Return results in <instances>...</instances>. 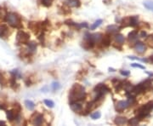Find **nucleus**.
<instances>
[{"label": "nucleus", "instance_id": "f257e3e1", "mask_svg": "<svg viewBox=\"0 0 153 126\" xmlns=\"http://www.w3.org/2000/svg\"><path fill=\"white\" fill-rule=\"evenodd\" d=\"M85 98H86L85 88L79 84H73L72 87L70 90V92H69V101H70V102L81 101L85 100Z\"/></svg>", "mask_w": 153, "mask_h": 126}, {"label": "nucleus", "instance_id": "f03ea898", "mask_svg": "<svg viewBox=\"0 0 153 126\" xmlns=\"http://www.w3.org/2000/svg\"><path fill=\"white\" fill-rule=\"evenodd\" d=\"M5 20L7 21V23L11 26L14 28H18L20 29L21 27H23L22 24H21V19L18 14L15 13V12H9L6 14L5 16Z\"/></svg>", "mask_w": 153, "mask_h": 126}, {"label": "nucleus", "instance_id": "7ed1b4c3", "mask_svg": "<svg viewBox=\"0 0 153 126\" xmlns=\"http://www.w3.org/2000/svg\"><path fill=\"white\" fill-rule=\"evenodd\" d=\"M153 109V101H150L146 103V105L140 107L139 109L136 110V115L139 119V120H142L143 119L146 118L149 114L150 112Z\"/></svg>", "mask_w": 153, "mask_h": 126}, {"label": "nucleus", "instance_id": "20e7f679", "mask_svg": "<svg viewBox=\"0 0 153 126\" xmlns=\"http://www.w3.org/2000/svg\"><path fill=\"white\" fill-rule=\"evenodd\" d=\"M135 100H134V96L129 97V99L127 101H119L116 103L115 108L118 112H123L124 110H126L128 108H129L130 106H132L134 103Z\"/></svg>", "mask_w": 153, "mask_h": 126}, {"label": "nucleus", "instance_id": "39448f33", "mask_svg": "<svg viewBox=\"0 0 153 126\" xmlns=\"http://www.w3.org/2000/svg\"><path fill=\"white\" fill-rule=\"evenodd\" d=\"M94 91L96 93V96L95 98V100H99V99H102L106 94H107L108 92H110L111 90L108 88V86L105 84H97Z\"/></svg>", "mask_w": 153, "mask_h": 126}, {"label": "nucleus", "instance_id": "423d86ee", "mask_svg": "<svg viewBox=\"0 0 153 126\" xmlns=\"http://www.w3.org/2000/svg\"><path fill=\"white\" fill-rule=\"evenodd\" d=\"M95 44V41H94V39L92 37V35L89 34V33H86L85 37H83V39L82 41L83 48L87 50H91V49L94 48Z\"/></svg>", "mask_w": 153, "mask_h": 126}, {"label": "nucleus", "instance_id": "0eeeda50", "mask_svg": "<svg viewBox=\"0 0 153 126\" xmlns=\"http://www.w3.org/2000/svg\"><path fill=\"white\" fill-rule=\"evenodd\" d=\"M30 40V34L24 32V31H19L16 35V41L18 44H27V43Z\"/></svg>", "mask_w": 153, "mask_h": 126}, {"label": "nucleus", "instance_id": "6e6552de", "mask_svg": "<svg viewBox=\"0 0 153 126\" xmlns=\"http://www.w3.org/2000/svg\"><path fill=\"white\" fill-rule=\"evenodd\" d=\"M20 109L17 108H14V109H11V110H8L6 112V115H7V119L10 122H13V121H16V119H20Z\"/></svg>", "mask_w": 153, "mask_h": 126}, {"label": "nucleus", "instance_id": "1a4fd4ad", "mask_svg": "<svg viewBox=\"0 0 153 126\" xmlns=\"http://www.w3.org/2000/svg\"><path fill=\"white\" fill-rule=\"evenodd\" d=\"M31 123L33 125H41L43 123V116L39 112H34L31 117Z\"/></svg>", "mask_w": 153, "mask_h": 126}, {"label": "nucleus", "instance_id": "9d476101", "mask_svg": "<svg viewBox=\"0 0 153 126\" xmlns=\"http://www.w3.org/2000/svg\"><path fill=\"white\" fill-rule=\"evenodd\" d=\"M134 49L138 54H144L146 50V45L142 42H136Z\"/></svg>", "mask_w": 153, "mask_h": 126}, {"label": "nucleus", "instance_id": "9b49d317", "mask_svg": "<svg viewBox=\"0 0 153 126\" xmlns=\"http://www.w3.org/2000/svg\"><path fill=\"white\" fill-rule=\"evenodd\" d=\"M28 27L35 33V34H38V32L41 31V23L39 22H29L28 24Z\"/></svg>", "mask_w": 153, "mask_h": 126}, {"label": "nucleus", "instance_id": "f8f14e48", "mask_svg": "<svg viewBox=\"0 0 153 126\" xmlns=\"http://www.w3.org/2000/svg\"><path fill=\"white\" fill-rule=\"evenodd\" d=\"M65 4L71 8H79L81 6L80 0H66Z\"/></svg>", "mask_w": 153, "mask_h": 126}, {"label": "nucleus", "instance_id": "ddd939ff", "mask_svg": "<svg viewBox=\"0 0 153 126\" xmlns=\"http://www.w3.org/2000/svg\"><path fill=\"white\" fill-rule=\"evenodd\" d=\"M70 108L74 112H77L79 113L80 112L83 111V107L80 103H78L77 101H72L70 102Z\"/></svg>", "mask_w": 153, "mask_h": 126}, {"label": "nucleus", "instance_id": "4468645a", "mask_svg": "<svg viewBox=\"0 0 153 126\" xmlns=\"http://www.w3.org/2000/svg\"><path fill=\"white\" fill-rule=\"evenodd\" d=\"M122 29V27H118L116 25H110L106 27V32L108 33H112V34H116L120 30Z\"/></svg>", "mask_w": 153, "mask_h": 126}, {"label": "nucleus", "instance_id": "2eb2a0df", "mask_svg": "<svg viewBox=\"0 0 153 126\" xmlns=\"http://www.w3.org/2000/svg\"><path fill=\"white\" fill-rule=\"evenodd\" d=\"M100 44L103 47H109L111 45V37H110V35L109 34L103 35Z\"/></svg>", "mask_w": 153, "mask_h": 126}, {"label": "nucleus", "instance_id": "dca6fc26", "mask_svg": "<svg viewBox=\"0 0 153 126\" xmlns=\"http://www.w3.org/2000/svg\"><path fill=\"white\" fill-rule=\"evenodd\" d=\"M9 35V27L5 24H0V37H5Z\"/></svg>", "mask_w": 153, "mask_h": 126}, {"label": "nucleus", "instance_id": "f3484780", "mask_svg": "<svg viewBox=\"0 0 153 126\" xmlns=\"http://www.w3.org/2000/svg\"><path fill=\"white\" fill-rule=\"evenodd\" d=\"M27 53L30 54H32V53H34L35 51H36V50H37V44L35 43V42H28L27 43Z\"/></svg>", "mask_w": 153, "mask_h": 126}, {"label": "nucleus", "instance_id": "a211bd4d", "mask_svg": "<svg viewBox=\"0 0 153 126\" xmlns=\"http://www.w3.org/2000/svg\"><path fill=\"white\" fill-rule=\"evenodd\" d=\"M114 123L116 125H124L128 123V119L125 117H116L115 119Z\"/></svg>", "mask_w": 153, "mask_h": 126}, {"label": "nucleus", "instance_id": "6ab92c4d", "mask_svg": "<svg viewBox=\"0 0 153 126\" xmlns=\"http://www.w3.org/2000/svg\"><path fill=\"white\" fill-rule=\"evenodd\" d=\"M114 40L116 42V44H120V45H123L124 44V41H125V37L123 35L120 34V33H116L114 36Z\"/></svg>", "mask_w": 153, "mask_h": 126}, {"label": "nucleus", "instance_id": "aec40b11", "mask_svg": "<svg viewBox=\"0 0 153 126\" xmlns=\"http://www.w3.org/2000/svg\"><path fill=\"white\" fill-rule=\"evenodd\" d=\"M138 37V31L137 30H134L132 31L131 33H129V42H134Z\"/></svg>", "mask_w": 153, "mask_h": 126}, {"label": "nucleus", "instance_id": "412c9836", "mask_svg": "<svg viewBox=\"0 0 153 126\" xmlns=\"http://www.w3.org/2000/svg\"><path fill=\"white\" fill-rule=\"evenodd\" d=\"M92 35V37L95 41V44H100L101 42V39H102V37H103V34L98 33H95V34H91Z\"/></svg>", "mask_w": 153, "mask_h": 126}, {"label": "nucleus", "instance_id": "4be33fe9", "mask_svg": "<svg viewBox=\"0 0 153 126\" xmlns=\"http://www.w3.org/2000/svg\"><path fill=\"white\" fill-rule=\"evenodd\" d=\"M139 25V16H130V27H137Z\"/></svg>", "mask_w": 153, "mask_h": 126}, {"label": "nucleus", "instance_id": "5701e85b", "mask_svg": "<svg viewBox=\"0 0 153 126\" xmlns=\"http://www.w3.org/2000/svg\"><path fill=\"white\" fill-rule=\"evenodd\" d=\"M143 4H144V6L146 9L153 11V1H152V0H146V1L143 2Z\"/></svg>", "mask_w": 153, "mask_h": 126}, {"label": "nucleus", "instance_id": "b1692460", "mask_svg": "<svg viewBox=\"0 0 153 126\" xmlns=\"http://www.w3.org/2000/svg\"><path fill=\"white\" fill-rule=\"evenodd\" d=\"M25 106H26V108H27L28 110H30V111H32V110H33L35 108V104L32 101H30V100L25 101Z\"/></svg>", "mask_w": 153, "mask_h": 126}, {"label": "nucleus", "instance_id": "393cba45", "mask_svg": "<svg viewBox=\"0 0 153 126\" xmlns=\"http://www.w3.org/2000/svg\"><path fill=\"white\" fill-rule=\"evenodd\" d=\"M127 27H130V16L125 17L122 20V28Z\"/></svg>", "mask_w": 153, "mask_h": 126}, {"label": "nucleus", "instance_id": "a878e982", "mask_svg": "<svg viewBox=\"0 0 153 126\" xmlns=\"http://www.w3.org/2000/svg\"><path fill=\"white\" fill-rule=\"evenodd\" d=\"M139 119L138 118V117H135V118H132L130 120H129L128 121V123L130 125H139Z\"/></svg>", "mask_w": 153, "mask_h": 126}, {"label": "nucleus", "instance_id": "bb28decb", "mask_svg": "<svg viewBox=\"0 0 153 126\" xmlns=\"http://www.w3.org/2000/svg\"><path fill=\"white\" fill-rule=\"evenodd\" d=\"M41 2V4L44 7H50L52 5V3H53V0H40Z\"/></svg>", "mask_w": 153, "mask_h": 126}, {"label": "nucleus", "instance_id": "cd10ccee", "mask_svg": "<svg viewBox=\"0 0 153 126\" xmlns=\"http://www.w3.org/2000/svg\"><path fill=\"white\" fill-rule=\"evenodd\" d=\"M102 22H103V20H102L101 19H100V20H97L95 22V23H94V24L91 26L90 29H91V30H95V29H96V28H97L99 26H100V24H101Z\"/></svg>", "mask_w": 153, "mask_h": 126}, {"label": "nucleus", "instance_id": "c85d7f7f", "mask_svg": "<svg viewBox=\"0 0 153 126\" xmlns=\"http://www.w3.org/2000/svg\"><path fill=\"white\" fill-rule=\"evenodd\" d=\"M146 41L147 44H148L150 47L153 48V34L147 37L146 38Z\"/></svg>", "mask_w": 153, "mask_h": 126}, {"label": "nucleus", "instance_id": "c756f323", "mask_svg": "<svg viewBox=\"0 0 153 126\" xmlns=\"http://www.w3.org/2000/svg\"><path fill=\"white\" fill-rule=\"evenodd\" d=\"M43 102H44V104H45L47 107H49V108H52L55 107V103H54V101H51V100H44Z\"/></svg>", "mask_w": 153, "mask_h": 126}, {"label": "nucleus", "instance_id": "7c9ffc66", "mask_svg": "<svg viewBox=\"0 0 153 126\" xmlns=\"http://www.w3.org/2000/svg\"><path fill=\"white\" fill-rule=\"evenodd\" d=\"M100 117H101V113H100V112H94L93 114H91V119H94V120L100 119Z\"/></svg>", "mask_w": 153, "mask_h": 126}, {"label": "nucleus", "instance_id": "2f4dec72", "mask_svg": "<svg viewBox=\"0 0 153 126\" xmlns=\"http://www.w3.org/2000/svg\"><path fill=\"white\" fill-rule=\"evenodd\" d=\"M51 88H52L53 90L56 91V90H58L60 88V84L58 82H53L52 84H51Z\"/></svg>", "mask_w": 153, "mask_h": 126}, {"label": "nucleus", "instance_id": "473e14b6", "mask_svg": "<svg viewBox=\"0 0 153 126\" xmlns=\"http://www.w3.org/2000/svg\"><path fill=\"white\" fill-rule=\"evenodd\" d=\"M11 74L14 76V77H16V78H21V75H20V73L18 70H13L12 72H11Z\"/></svg>", "mask_w": 153, "mask_h": 126}, {"label": "nucleus", "instance_id": "72a5a7b5", "mask_svg": "<svg viewBox=\"0 0 153 126\" xmlns=\"http://www.w3.org/2000/svg\"><path fill=\"white\" fill-rule=\"evenodd\" d=\"M131 67H137V68H140V69H145V67L140 65V64H137V63H133L131 64Z\"/></svg>", "mask_w": 153, "mask_h": 126}, {"label": "nucleus", "instance_id": "f704fd0d", "mask_svg": "<svg viewBox=\"0 0 153 126\" xmlns=\"http://www.w3.org/2000/svg\"><path fill=\"white\" fill-rule=\"evenodd\" d=\"M120 73L123 76H125V77H128V76L130 75V72L129 71H123V70H122V71H120Z\"/></svg>", "mask_w": 153, "mask_h": 126}, {"label": "nucleus", "instance_id": "c9c22d12", "mask_svg": "<svg viewBox=\"0 0 153 126\" xmlns=\"http://www.w3.org/2000/svg\"><path fill=\"white\" fill-rule=\"evenodd\" d=\"M38 39L40 40V42L42 43V44H43V40H44V34L43 33H41L39 37H38Z\"/></svg>", "mask_w": 153, "mask_h": 126}, {"label": "nucleus", "instance_id": "e433bc0d", "mask_svg": "<svg viewBox=\"0 0 153 126\" xmlns=\"http://www.w3.org/2000/svg\"><path fill=\"white\" fill-rule=\"evenodd\" d=\"M6 105H4V104H3V103H0V110H6Z\"/></svg>", "mask_w": 153, "mask_h": 126}, {"label": "nucleus", "instance_id": "4c0bfd02", "mask_svg": "<svg viewBox=\"0 0 153 126\" xmlns=\"http://www.w3.org/2000/svg\"><path fill=\"white\" fill-rule=\"evenodd\" d=\"M139 36L141 37H146V33L145 32V31H142L141 33H140V35Z\"/></svg>", "mask_w": 153, "mask_h": 126}, {"label": "nucleus", "instance_id": "58836bf2", "mask_svg": "<svg viewBox=\"0 0 153 126\" xmlns=\"http://www.w3.org/2000/svg\"><path fill=\"white\" fill-rule=\"evenodd\" d=\"M3 74L0 72V84H3Z\"/></svg>", "mask_w": 153, "mask_h": 126}, {"label": "nucleus", "instance_id": "ea45409f", "mask_svg": "<svg viewBox=\"0 0 153 126\" xmlns=\"http://www.w3.org/2000/svg\"><path fill=\"white\" fill-rule=\"evenodd\" d=\"M149 60H150V61H151L152 63H153V55H152V56L149 57Z\"/></svg>", "mask_w": 153, "mask_h": 126}, {"label": "nucleus", "instance_id": "a19ab883", "mask_svg": "<svg viewBox=\"0 0 153 126\" xmlns=\"http://www.w3.org/2000/svg\"><path fill=\"white\" fill-rule=\"evenodd\" d=\"M0 125H5V122L4 121H0Z\"/></svg>", "mask_w": 153, "mask_h": 126}]
</instances>
